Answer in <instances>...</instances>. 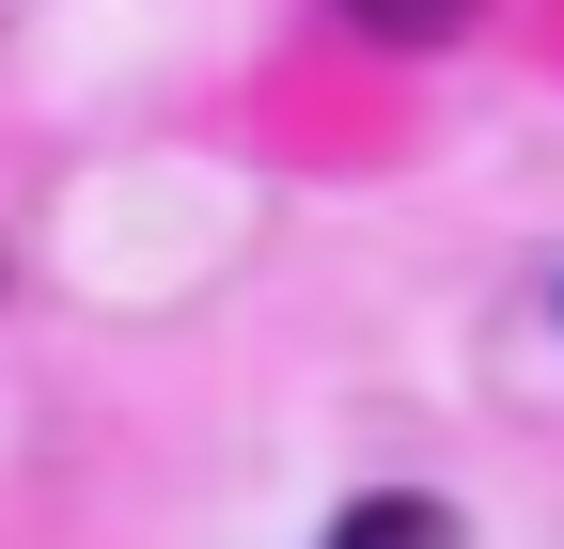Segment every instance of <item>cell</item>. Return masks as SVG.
<instances>
[{
	"label": "cell",
	"mask_w": 564,
	"mask_h": 549,
	"mask_svg": "<svg viewBox=\"0 0 564 549\" xmlns=\"http://www.w3.org/2000/svg\"><path fill=\"white\" fill-rule=\"evenodd\" d=\"M486 17V0H345V32H377V47H455Z\"/></svg>",
	"instance_id": "obj_2"
},
{
	"label": "cell",
	"mask_w": 564,
	"mask_h": 549,
	"mask_svg": "<svg viewBox=\"0 0 564 549\" xmlns=\"http://www.w3.org/2000/svg\"><path fill=\"white\" fill-rule=\"evenodd\" d=\"M329 549H470V534H455V503L377 487V503H345V518H329Z\"/></svg>",
	"instance_id": "obj_1"
}]
</instances>
